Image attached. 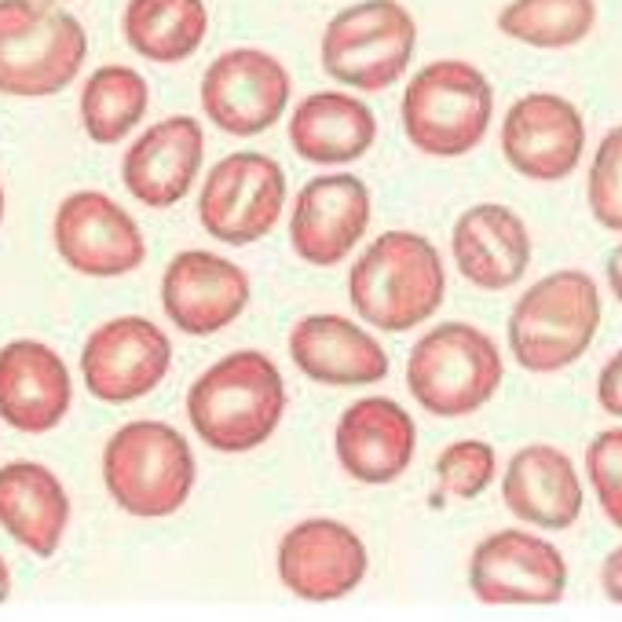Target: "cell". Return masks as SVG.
Segmentation results:
<instances>
[{
  "mask_svg": "<svg viewBox=\"0 0 622 622\" xmlns=\"http://www.w3.org/2000/svg\"><path fill=\"white\" fill-rule=\"evenodd\" d=\"M597 22V0H509L498 11V30L531 48H571L586 41Z\"/></svg>",
  "mask_w": 622,
  "mask_h": 622,
  "instance_id": "28",
  "label": "cell"
},
{
  "mask_svg": "<svg viewBox=\"0 0 622 622\" xmlns=\"http://www.w3.org/2000/svg\"><path fill=\"white\" fill-rule=\"evenodd\" d=\"M202 154V125L187 114H176L136 136L121 161V183L136 202L169 209L191 191L194 176L202 169Z\"/></svg>",
  "mask_w": 622,
  "mask_h": 622,
  "instance_id": "20",
  "label": "cell"
},
{
  "mask_svg": "<svg viewBox=\"0 0 622 622\" xmlns=\"http://www.w3.org/2000/svg\"><path fill=\"white\" fill-rule=\"evenodd\" d=\"M74 381L55 348L44 341H8L0 348V421L15 432L41 436L66 418Z\"/></svg>",
  "mask_w": 622,
  "mask_h": 622,
  "instance_id": "19",
  "label": "cell"
},
{
  "mask_svg": "<svg viewBox=\"0 0 622 622\" xmlns=\"http://www.w3.org/2000/svg\"><path fill=\"white\" fill-rule=\"evenodd\" d=\"M601 590L612 604H622V546L612 549L601 564Z\"/></svg>",
  "mask_w": 622,
  "mask_h": 622,
  "instance_id": "33",
  "label": "cell"
},
{
  "mask_svg": "<svg viewBox=\"0 0 622 622\" xmlns=\"http://www.w3.org/2000/svg\"><path fill=\"white\" fill-rule=\"evenodd\" d=\"M370 224V191L352 172L315 176L301 187L290 216V242L311 268L341 264Z\"/></svg>",
  "mask_w": 622,
  "mask_h": 622,
  "instance_id": "16",
  "label": "cell"
},
{
  "mask_svg": "<svg viewBox=\"0 0 622 622\" xmlns=\"http://www.w3.org/2000/svg\"><path fill=\"white\" fill-rule=\"evenodd\" d=\"M282 586L308 604L341 601L366 579V546L352 527L330 516L293 524L279 542Z\"/></svg>",
  "mask_w": 622,
  "mask_h": 622,
  "instance_id": "14",
  "label": "cell"
},
{
  "mask_svg": "<svg viewBox=\"0 0 622 622\" xmlns=\"http://www.w3.org/2000/svg\"><path fill=\"white\" fill-rule=\"evenodd\" d=\"M608 286H612L615 301L622 304V246H615L612 257H608Z\"/></svg>",
  "mask_w": 622,
  "mask_h": 622,
  "instance_id": "34",
  "label": "cell"
},
{
  "mask_svg": "<svg viewBox=\"0 0 622 622\" xmlns=\"http://www.w3.org/2000/svg\"><path fill=\"white\" fill-rule=\"evenodd\" d=\"M586 476L604 516L622 531V429H604L586 447Z\"/></svg>",
  "mask_w": 622,
  "mask_h": 622,
  "instance_id": "31",
  "label": "cell"
},
{
  "mask_svg": "<svg viewBox=\"0 0 622 622\" xmlns=\"http://www.w3.org/2000/svg\"><path fill=\"white\" fill-rule=\"evenodd\" d=\"M469 590L480 604H560L568 593V560L549 538L505 527L472 549Z\"/></svg>",
  "mask_w": 622,
  "mask_h": 622,
  "instance_id": "10",
  "label": "cell"
},
{
  "mask_svg": "<svg viewBox=\"0 0 622 622\" xmlns=\"http://www.w3.org/2000/svg\"><path fill=\"white\" fill-rule=\"evenodd\" d=\"M103 483L129 516L180 513L194 491V454L165 421H129L103 447Z\"/></svg>",
  "mask_w": 622,
  "mask_h": 622,
  "instance_id": "4",
  "label": "cell"
},
{
  "mask_svg": "<svg viewBox=\"0 0 622 622\" xmlns=\"http://www.w3.org/2000/svg\"><path fill=\"white\" fill-rule=\"evenodd\" d=\"M454 264L476 290H509L527 275L531 264V231L509 205L483 202L458 216L451 235Z\"/></svg>",
  "mask_w": 622,
  "mask_h": 622,
  "instance_id": "21",
  "label": "cell"
},
{
  "mask_svg": "<svg viewBox=\"0 0 622 622\" xmlns=\"http://www.w3.org/2000/svg\"><path fill=\"white\" fill-rule=\"evenodd\" d=\"M125 41L151 63H180L198 52L209 30L202 0H129L121 19Z\"/></svg>",
  "mask_w": 622,
  "mask_h": 622,
  "instance_id": "26",
  "label": "cell"
},
{
  "mask_svg": "<svg viewBox=\"0 0 622 622\" xmlns=\"http://www.w3.org/2000/svg\"><path fill=\"white\" fill-rule=\"evenodd\" d=\"M286 205V172L268 154H227L205 176L198 194V220L216 242L249 246L279 224Z\"/></svg>",
  "mask_w": 622,
  "mask_h": 622,
  "instance_id": "9",
  "label": "cell"
},
{
  "mask_svg": "<svg viewBox=\"0 0 622 622\" xmlns=\"http://www.w3.org/2000/svg\"><path fill=\"white\" fill-rule=\"evenodd\" d=\"M374 136V110L344 92H315L290 118L293 151L311 165H348L370 151Z\"/></svg>",
  "mask_w": 622,
  "mask_h": 622,
  "instance_id": "25",
  "label": "cell"
},
{
  "mask_svg": "<svg viewBox=\"0 0 622 622\" xmlns=\"http://www.w3.org/2000/svg\"><path fill=\"white\" fill-rule=\"evenodd\" d=\"M286 410L279 366L264 352H231L187 392V418L205 447L220 454L257 451L271 440Z\"/></svg>",
  "mask_w": 622,
  "mask_h": 622,
  "instance_id": "1",
  "label": "cell"
},
{
  "mask_svg": "<svg viewBox=\"0 0 622 622\" xmlns=\"http://www.w3.org/2000/svg\"><path fill=\"white\" fill-rule=\"evenodd\" d=\"M436 476L454 498H480L498 476V454L483 440H458L436 458Z\"/></svg>",
  "mask_w": 622,
  "mask_h": 622,
  "instance_id": "29",
  "label": "cell"
},
{
  "mask_svg": "<svg viewBox=\"0 0 622 622\" xmlns=\"http://www.w3.org/2000/svg\"><path fill=\"white\" fill-rule=\"evenodd\" d=\"M348 297L377 330L407 333L432 319L447 297L440 249L418 231H385L352 264Z\"/></svg>",
  "mask_w": 622,
  "mask_h": 622,
  "instance_id": "2",
  "label": "cell"
},
{
  "mask_svg": "<svg viewBox=\"0 0 622 622\" xmlns=\"http://www.w3.org/2000/svg\"><path fill=\"white\" fill-rule=\"evenodd\" d=\"M52 238L59 257L88 279H118L143 264L140 224L103 191L66 194L55 209Z\"/></svg>",
  "mask_w": 622,
  "mask_h": 622,
  "instance_id": "12",
  "label": "cell"
},
{
  "mask_svg": "<svg viewBox=\"0 0 622 622\" xmlns=\"http://www.w3.org/2000/svg\"><path fill=\"white\" fill-rule=\"evenodd\" d=\"M505 509L542 531H568L582 516V480L560 447L531 443L509 458L502 480Z\"/></svg>",
  "mask_w": 622,
  "mask_h": 622,
  "instance_id": "22",
  "label": "cell"
},
{
  "mask_svg": "<svg viewBox=\"0 0 622 622\" xmlns=\"http://www.w3.org/2000/svg\"><path fill=\"white\" fill-rule=\"evenodd\" d=\"M590 213L608 231H622V125L601 140L590 165Z\"/></svg>",
  "mask_w": 622,
  "mask_h": 622,
  "instance_id": "30",
  "label": "cell"
},
{
  "mask_svg": "<svg viewBox=\"0 0 622 622\" xmlns=\"http://www.w3.org/2000/svg\"><path fill=\"white\" fill-rule=\"evenodd\" d=\"M85 26L48 0H0V92L41 99L63 92L85 66Z\"/></svg>",
  "mask_w": 622,
  "mask_h": 622,
  "instance_id": "5",
  "label": "cell"
},
{
  "mask_svg": "<svg viewBox=\"0 0 622 622\" xmlns=\"http://www.w3.org/2000/svg\"><path fill=\"white\" fill-rule=\"evenodd\" d=\"M151 88L132 66H99L81 88V125L96 143H121L147 114Z\"/></svg>",
  "mask_w": 622,
  "mask_h": 622,
  "instance_id": "27",
  "label": "cell"
},
{
  "mask_svg": "<svg viewBox=\"0 0 622 622\" xmlns=\"http://www.w3.org/2000/svg\"><path fill=\"white\" fill-rule=\"evenodd\" d=\"M505 363L491 333L469 322H440L407 359V388L436 418H465L502 388Z\"/></svg>",
  "mask_w": 622,
  "mask_h": 622,
  "instance_id": "6",
  "label": "cell"
},
{
  "mask_svg": "<svg viewBox=\"0 0 622 622\" xmlns=\"http://www.w3.org/2000/svg\"><path fill=\"white\" fill-rule=\"evenodd\" d=\"M494 114L491 81L465 59H436L410 77L403 92V129L421 154L462 158L487 136Z\"/></svg>",
  "mask_w": 622,
  "mask_h": 622,
  "instance_id": "7",
  "label": "cell"
},
{
  "mask_svg": "<svg viewBox=\"0 0 622 622\" xmlns=\"http://www.w3.org/2000/svg\"><path fill=\"white\" fill-rule=\"evenodd\" d=\"M418 44V22L399 0H363L333 15L322 33V70L359 92L396 85Z\"/></svg>",
  "mask_w": 622,
  "mask_h": 622,
  "instance_id": "8",
  "label": "cell"
},
{
  "mask_svg": "<svg viewBox=\"0 0 622 622\" xmlns=\"http://www.w3.org/2000/svg\"><path fill=\"white\" fill-rule=\"evenodd\" d=\"M249 275L227 257L187 249L169 260L161 275V308L176 330L209 337L246 311Z\"/></svg>",
  "mask_w": 622,
  "mask_h": 622,
  "instance_id": "17",
  "label": "cell"
},
{
  "mask_svg": "<svg viewBox=\"0 0 622 622\" xmlns=\"http://www.w3.org/2000/svg\"><path fill=\"white\" fill-rule=\"evenodd\" d=\"M586 151V121L579 107L553 92H531L502 121V154L520 176L557 183L575 172Z\"/></svg>",
  "mask_w": 622,
  "mask_h": 622,
  "instance_id": "15",
  "label": "cell"
},
{
  "mask_svg": "<svg viewBox=\"0 0 622 622\" xmlns=\"http://www.w3.org/2000/svg\"><path fill=\"white\" fill-rule=\"evenodd\" d=\"M341 469L366 487L399 480L418 451V425L396 399L366 396L344 410L333 432Z\"/></svg>",
  "mask_w": 622,
  "mask_h": 622,
  "instance_id": "18",
  "label": "cell"
},
{
  "mask_svg": "<svg viewBox=\"0 0 622 622\" xmlns=\"http://www.w3.org/2000/svg\"><path fill=\"white\" fill-rule=\"evenodd\" d=\"M0 527L33 557H52L70 527V498L48 465L8 462L0 469Z\"/></svg>",
  "mask_w": 622,
  "mask_h": 622,
  "instance_id": "24",
  "label": "cell"
},
{
  "mask_svg": "<svg viewBox=\"0 0 622 622\" xmlns=\"http://www.w3.org/2000/svg\"><path fill=\"white\" fill-rule=\"evenodd\" d=\"M172 363L169 337L143 315H121L92 330L81 348V377L99 403L125 407L151 396Z\"/></svg>",
  "mask_w": 622,
  "mask_h": 622,
  "instance_id": "11",
  "label": "cell"
},
{
  "mask_svg": "<svg viewBox=\"0 0 622 622\" xmlns=\"http://www.w3.org/2000/svg\"><path fill=\"white\" fill-rule=\"evenodd\" d=\"M290 103V74L271 52L231 48L202 77V107L227 136H260Z\"/></svg>",
  "mask_w": 622,
  "mask_h": 622,
  "instance_id": "13",
  "label": "cell"
},
{
  "mask_svg": "<svg viewBox=\"0 0 622 622\" xmlns=\"http://www.w3.org/2000/svg\"><path fill=\"white\" fill-rule=\"evenodd\" d=\"M290 355L297 370L319 385H374L388 374V352L377 337L344 315H308L293 326Z\"/></svg>",
  "mask_w": 622,
  "mask_h": 622,
  "instance_id": "23",
  "label": "cell"
},
{
  "mask_svg": "<svg viewBox=\"0 0 622 622\" xmlns=\"http://www.w3.org/2000/svg\"><path fill=\"white\" fill-rule=\"evenodd\" d=\"M11 593V575H8V564H4V557H0V604L8 601Z\"/></svg>",
  "mask_w": 622,
  "mask_h": 622,
  "instance_id": "35",
  "label": "cell"
},
{
  "mask_svg": "<svg viewBox=\"0 0 622 622\" xmlns=\"http://www.w3.org/2000/svg\"><path fill=\"white\" fill-rule=\"evenodd\" d=\"M0 224H4V187H0Z\"/></svg>",
  "mask_w": 622,
  "mask_h": 622,
  "instance_id": "36",
  "label": "cell"
},
{
  "mask_svg": "<svg viewBox=\"0 0 622 622\" xmlns=\"http://www.w3.org/2000/svg\"><path fill=\"white\" fill-rule=\"evenodd\" d=\"M597 403L604 414L622 418V348L604 363L601 377H597Z\"/></svg>",
  "mask_w": 622,
  "mask_h": 622,
  "instance_id": "32",
  "label": "cell"
},
{
  "mask_svg": "<svg viewBox=\"0 0 622 622\" xmlns=\"http://www.w3.org/2000/svg\"><path fill=\"white\" fill-rule=\"evenodd\" d=\"M601 330V290L586 271H553L520 293L509 315V352L531 374H557L590 352Z\"/></svg>",
  "mask_w": 622,
  "mask_h": 622,
  "instance_id": "3",
  "label": "cell"
}]
</instances>
